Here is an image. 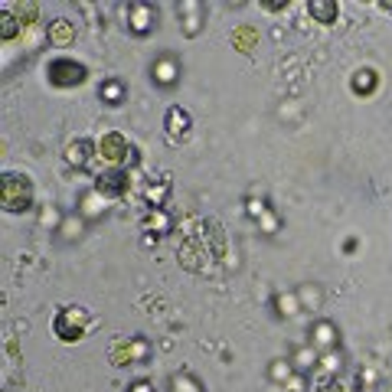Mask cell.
Segmentation results:
<instances>
[{"mask_svg": "<svg viewBox=\"0 0 392 392\" xmlns=\"http://www.w3.org/2000/svg\"><path fill=\"white\" fill-rule=\"evenodd\" d=\"M0 203L7 213H26L33 206V183L26 173H13L7 171L4 173V183H0Z\"/></svg>", "mask_w": 392, "mask_h": 392, "instance_id": "1", "label": "cell"}, {"mask_svg": "<svg viewBox=\"0 0 392 392\" xmlns=\"http://www.w3.org/2000/svg\"><path fill=\"white\" fill-rule=\"evenodd\" d=\"M88 327H92V314H88L86 307H79V304L62 307L59 314L52 317V333H56L59 340H66V343H79L82 337H86Z\"/></svg>", "mask_w": 392, "mask_h": 392, "instance_id": "2", "label": "cell"}, {"mask_svg": "<svg viewBox=\"0 0 392 392\" xmlns=\"http://www.w3.org/2000/svg\"><path fill=\"white\" fill-rule=\"evenodd\" d=\"M46 79H50L56 88H76L88 79V66L72 59V56H56V59H50V66H46Z\"/></svg>", "mask_w": 392, "mask_h": 392, "instance_id": "3", "label": "cell"}, {"mask_svg": "<svg viewBox=\"0 0 392 392\" xmlns=\"http://www.w3.org/2000/svg\"><path fill=\"white\" fill-rule=\"evenodd\" d=\"M128 154H131V144L121 131H105V134L98 137V157H102L108 167H125V163H128Z\"/></svg>", "mask_w": 392, "mask_h": 392, "instance_id": "4", "label": "cell"}, {"mask_svg": "<svg viewBox=\"0 0 392 392\" xmlns=\"http://www.w3.org/2000/svg\"><path fill=\"white\" fill-rule=\"evenodd\" d=\"M157 26V7L147 0H134L128 4V30L134 36H151Z\"/></svg>", "mask_w": 392, "mask_h": 392, "instance_id": "5", "label": "cell"}, {"mask_svg": "<svg viewBox=\"0 0 392 392\" xmlns=\"http://www.w3.org/2000/svg\"><path fill=\"white\" fill-rule=\"evenodd\" d=\"M128 183H131V177L125 167H105V171L95 177V190L102 196H108V200H118V196L128 193Z\"/></svg>", "mask_w": 392, "mask_h": 392, "instance_id": "6", "label": "cell"}, {"mask_svg": "<svg viewBox=\"0 0 392 392\" xmlns=\"http://www.w3.org/2000/svg\"><path fill=\"white\" fill-rule=\"evenodd\" d=\"M307 343H311L317 353H333V350H340V330H337L333 321L321 317V321L311 324V340H307Z\"/></svg>", "mask_w": 392, "mask_h": 392, "instance_id": "7", "label": "cell"}, {"mask_svg": "<svg viewBox=\"0 0 392 392\" xmlns=\"http://www.w3.org/2000/svg\"><path fill=\"white\" fill-rule=\"evenodd\" d=\"M151 353V343L144 337H131V340H121L111 347V359H115V367H128V363H141L147 359Z\"/></svg>", "mask_w": 392, "mask_h": 392, "instance_id": "8", "label": "cell"}, {"mask_svg": "<svg viewBox=\"0 0 392 392\" xmlns=\"http://www.w3.org/2000/svg\"><path fill=\"white\" fill-rule=\"evenodd\" d=\"M163 128H167V137H171L173 144H183L193 131V118H190L187 108H180V105H171L167 115H163Z\"/></svg>", "mask_w": 392, "mask_h": 392, "instance_id": "9", "label": "cell"}, {"mask_svg": "<svg viewBox=\"0 0 392 392\" xmlns=\"http://www.w3.org/2000/svg\"><path fill=\"white\" fill-rule=\"evenodd\" d=\"M151 79L157 88H173L180 82V62L177 56H171V52H163V56H157L151 66Z\"/></svg>", "mask_w": 392, "mask_h": 392, "instance_id": "10", "label": "cell"}, {"mask_svg": "<svg viewBox=\"0 0 392 392\" xmlns=\"http://www.w3.org/2000/svg\"><path fill=\"white\" fill-rule=\"evenodd\" d=\"M95 157H98V144H92L88 137H76V141L66 147V163L72 171H88Z\"/></svg>", "mask_w": 392, "mask_h": 392, "instance_id": "11", "label": "cell"}, {"mask_svg": "<svg viewBox=\"0 0 392 392\" xmlns=\"http://www.w3.org/2000/svg\"><path fill=\"white\" fill-rule=\"evenodd\" d=\"M46 40H50V46H56V50H66V46L76 43V23L66 17H56L46 26Z\"/></svg>", "mask_w": 392, "mask_h": 392, "instance_id": "12", "label": "cell"}, {"mask_svg": "<svg viewBox=\"0 0 392 392\" xmlns=\"http://www.w3.org/2000/svg\"><path fill=\"white\" fill-rule=\"evenodd\" d=\"M108 203H111V200H108V196H102V193H98V190H86V193H82V196H79V216H82V219H102V216H105V209H108Z\"/></svg>", "mask_w": 392, "mask_h": 392, "instance_id": "13", "label": "cell"}, {"mask_svg": "<svg viewBox=\"0 0 392 392\" xmlns=\"http://www.w3.org/2000/svg\"><path fill=\"white\" fill-rule=\"evenodd\" d=\"M180 20H183V33L187 36H196L203 30V4H196V0H183L177 7Z\"/></svg>", "mask_w": 392, "mask_h": 392, "instance_id": "14", "label": "cell"}, {"mask_svg": "<svg viewBox=\"0 0 392 392\" xmlns=\"http://www.w3.org/2000/svg\"><path fill=\"white\" fill-rule=\"evenodd\" d=\"M317 363H321V353H317L311 343L298 347V350H294V357H291V367H294V373H311V369H317Z\"/></svg>", "mask_w": 392, "mask_h": 392, "instance_id": "15", "label": "cell"}, {"mask_svg": "<svg viewBox=\"0 0 392 392\" xmlns=\"http://www.w3.org/2000/svg\"><path fill=\"white\" fill-rule=\"evenodd\" d=\"M307 13H311L317 23L330 26L333 20H337V13H340V7H337V0H311V4H307Z\"/></svg>", "mask_w": 392, "mask_h": 392, "instance_id": "16", "label": "cell"}, {"mask_svg": "<svg viewBox=\"0 0 392 392\" xmlns=\"http://www.w3.org/2000/svg\"><path fill=\"white\" fill-rule=\"evenodd\" d=\"M167 232H171V216L163 213V209H151L144 216V236L157 239V236H167Z\"/></svg>", "mask_w": 392, "mask_h": 392, "instance_id": "17", "label": "cell"}, {"mask_svg": "<svg viewBox=\"0 0 392 392\" xmlns=\"http://www.w3.org/2000/svg\"><path fill=\"white\" fill-rule=\"evenodd\" d=\"M167 392H203V383L190 369H177L171 376V383H167Z\"/></svg>", "mask_w": 392, "mask_h": 392, "instance_id": "18", "label": "cell"}, {"mask_svg": "<svg viewBox=\"0 0 392 392\" xmlns=\"http://www.w3.org/2000/svg\"><path fill=\"white\" fill-rule=\"evenodd\" d=\"M167 193H171V183H167V180H151L144 187V200L151 203V209H163Z\"/></svg>", "mask_w": 392, "mask_h": 392, "instance_id": "19", "label": "cell"}, {"mask_svg": "<svg viewBox=\"0 0 392 392\" xmlns=\"http://www.w3.org/2000/svg\"><path fill=\"white\" fill-rule=\"evenodd\" d=\"M301 311H304V307H301V298L291 294V291H284V294L275 298V314L278 317H294V314H301Z\"/></svg>", "mask_w": 392, "mask_h": 392, "instance_id": "20", "label": "cell"}, {"mask_svg": "<svg viewBox=\"0 0 392 392\" xmlns=\"http://www.w3.org/2000/svg\"><path fill=\"white\" fill-rule=\"evenodd\" d=\"M98 98L105 105H121L125 102V86H121L118 79H105L102 86H98Z\"/></svg>", "mask_w": 392, "mask_h": 392, "instance_id": "21", "label": "cell"}, {"mask_svg": "<svg viewBox=\"0 0 392 392\" xmlns=\"http://www.w3.org/2000/svg\"><path fill=\"white\" fill-rule=\"evenodd\" d=\"M376 86H379V76H376L373 69H359L357 76H353V92L357 95H373Z\"/></svg>", "mask_w": 392, "mask_h": 392, "instance_id": "22", "label": "cell"}, {"mask_svg": "<svg viewBox=\"0 0 392 392\" xmlns=\"http://www.w3.org/2000/svg\"><path fill=\"white\" fill-rule=\"evenodd\" d=\"M82 232H86V219H82L79 213H72V216H66V219H62V226H59V236H62V239L76 242Z\"/></svg>", "mask_w": 392, "mask_h": 392, "instance_id": "23", "label": "cell"}, {"mask_svg": "<svg viewBox=\"0 0 392 392\" xmlns=\"http://www.w3.org/2000/svg\"><path fill=\"white\" fill-rule=\"evenodd\" d=\"M268 376H272L275 383H288L291 376H294V367H291V359H278V363H272V369H268Z\"/></svg>", "mask_w": 392, "mask_h": 392, "instance_id": "24", "label": "cell"}, {"mask_svg": "<svg viewBox=\"0 0 392 392\" xmlns=\"http://www.w3.org/2000/svg\"><path fill=\"white\" fill-rule=\"evenodd\" d=\"M0 17H4V43H10V40H17V36H20V26H23V23H20L17 17L10 20V7H4V10H0Z\"/></svg>", "mask_w": 392, "mask_h": 392, "instance_id": "25", "label": "cell"}, {"mask_svg": "<svg viewBox=\"0 0 392 392\" xmlns=\"http://www.w3.org/2000/svg\"><path fill=\"white\" fill-rule=\"evenodd\" d=\"M13 17L20 20V23H30V20H36L40 17V7H33V4H23V7H13Z\"/></svg>", "mask_w": 392, "mask_h": 392, "instance_id": "26", "label": "cell"}, {"mask_svg": "<svg viewBox=\"0 0 392 392\" xmlns=\"http://www.w3.org/2000/svg\"><path fill=\"white\" fill-rule=\"evenodd\" d=\"M278 226H282V219L275 216V209H268V213L258 219V229H262V232H278Z\"/></svg>", "mask_w": 392, "mask_h": 392, "instance_id": "27", "label": "cell"}, {"mask_svg": "<svg viewBox=\"0 0 392 392\" xmlns=\"http://www.w3.org/2000/svg\"><path fill=\"white\" fill-rule=\"evenodd\" d=\"M284 389L288 392H307V383H304V373H294L288 379V383H284Z\"/></svg>", "mask_w": 392, "mask_h": 392, "instance_id": "28", "label": "cell"}, {"mask_svg": "<svg viewBox=\"0 0 392 392\" xmlns=\"http://www.w3.org/2000/svg\"><path fill=\"white\" fill-rule=\"evenodd\" d=\"M265 213H268L265 200H248V216H252V219H262Z\"/></svg>", "mask_w": 392, "mask_h": 392, "instance_id": "29", "label": "cell"}, {"mask_svg": "<svg viewBox=\"0 0 392 392\" xmlns=\"http://www.w3.org/2000/svg\"><path fill=\"white\" fill-rule=\"evenodd\" d=\"M125 392H154V386L147 383V379H134V383H131Z\"/></svg>", "mask_w": 392, "mask_h": 392, "instance_id": "30", "label": "cell"}, {"mask_svg": "<svg viewBox=\"0 0 392 392\" xmlns=\"http://www.w3.org/2000/svg\"><path fill=\"white\" fill-rule=\"evenodd\" d=\"M317 392H350L343 383H330V386H324V389H317Z\"/></svg>", "mask_w": 392, "mask_h": 392, "instance_id": "31", "label": "cell"}]
</instances>
